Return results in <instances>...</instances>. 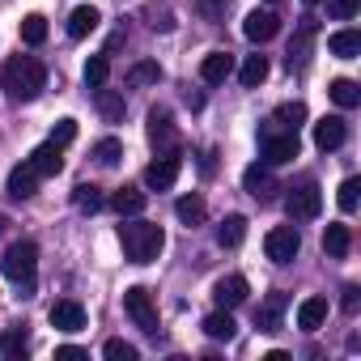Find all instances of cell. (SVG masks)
I'll list each match as a JSON object with an SVG mask.
<instances>
[{"label":"cell","instance_id":"20","mask_svg":"<svg viewBox=\"0 0 361 361\" xmlns=\"http://www.w3.org/2000/svg\"><path fill=\"white\" fill-rule=\"evenodd\" d=\"M327 51L340 56V60H357L361 56V35L357 30H336V35H327Z\"/></svg>","mask_w":361,"mask_h":361},{"label":"cell","instance_id":"3","mask_svg":"<svg viewBox=\"0 0 361 361\" xmlns=\"http://www.w3.org/2000/svg\"><path fill=\"white\" fill-rule=\"evenodd\" d=\"M0 272H5V276L22 289V298H30V293H35V276H39V247H35L30 238L13 243V247L5 251V259H0Z\"/></svg>","mask_w":361,"mask_h":361},{"label":"cell","instance_id":"25","mask_svg":"<svg viewBox=\"0 0 361 361\" xmlns=\"http://www.w3.org/2000/svg\"><path fill=\"white\" fill-rule=\"evenodd\" d=\"M327 94H331V102H336L340 111H353V106H361V85H357V81H348V77H336Z\"/></svg>","mask_w":361,"mask_h":361},{"label":"cell","instance_id":"9","mask_svg":"<svg viewBox=\"0 0 361 361\" xmlns=\"http://www.w3.org/2000/svg\"><path fill=\"white\" fill-rule=\"evenodd\" d=\"M149 140H153V149H161V153H174V145H178V132H174V119H170V111H161V106H153L149 111Z\"/></svg>","mask_w":361,"mask_h":361},{"label":"cell","instance_id":"32","mask_svg":"<svg viewBox=\"0 0 361 361\" xmlns=\"http://www.w3.org/2000/svg\"><path fill=\"white\" fill-rule=\"evenodd\" d=\"M157 81H161L157 60H140V64H132V68H128V85H157Z\"/></svg>","mask_w":361,"mask_h":361},{"label":"cell","instance_id":"46","mask_svg":"<svg viewBox=\"0 0 361 361\" xmlns=\"http://www.w3.org/2000/svg\"><path fill=\"white\" fill-rule=\"evenodd\" d=\"M209 5H213V0H209Z\"/></svg>","mask_w":361,"mask_h":361},{"label":"cell","instance_id":"14","mask_svg":"<svg viewBox=\"0 0 361 361\" xmlns=\"http://www.w3.org/2000/svg\"><path fill=\"white\" fill-rule=\"evenodd\" d=\"M47 319H51V327H60V331H81V327H85V306L73 302V298H64V302H56V306L47 310Z\"/></svg>","mask_w":361,"mask_h":361},{"label":"cell","instance_id":"18","mask_svg":"<svg viewBox=\"0 0 361 361\" xmlns=\"http://www.w3.org/2000/svg\"><path fill=\"white\" fill-rule=\"evenodd\" d=\"M94 106H98V115L106 119V123H123V111H128V102H123V94L119 90H94Z\"/></svg>","mask_w":361,"mask_h":361},{"label":"cell","instance_id":"28","mask_svg":"<svg viewBox=\"0 0 361 361\" xmlns=\"http://www.w3.org/2000/svg\"><path fill=\"white\" fill-rule=\"evenodd\" d=\"M272 123L285 128V132H298V128L306 123V106H302V102H285V106L272 111Z\"/></svg>","mask_w":361,"mask_h":361},{"label":"cell","instance_id":"12","mask_svg":"<svg viewBox=\"0 0 361 361\" xmlns=\"http://www.w3.org/2000/svg\"><path fill=\"white\" fill-rule=\"evenodd\" d=\"M344 140H348V128H344V119H340V115H323V119L314 123V145H319L323 153L340 149Z\"/></svg>","mask_w":361,"mask_h":361},{"label":"cell","instance_id":"33","mask_svg":"<svg viewBox=\"0 0 361 361\" xmlns=\"http://www.w3.org/2000/svg\"><path fill=\"white\" fill-rule=\"evenodd\" d=\"M90 157H94L98 166H106V170H111V166H119V157H123V145H119L115 136H106V140H98V145H94V153H90Z\"/></svg>","mask_w":361,"mask_h":361},{"label":"cell","instance_id":"45","mask_svg":"<svg viewBox=\"0 0 361 361\" xmlns=\"http://www.w3.org/2000/svg\"><path fill=\"white\" fill-rule=\"evenodd\" d=\"M306 5H319V0H306Z\"/></svg>","mask_w":361,"mask_h":361},{"label":"cell","instance_id":"31","mask_svg":"<svg viewBox=\"0 0 361 361\" xmlns=\"http://www.w3.org/2000/svg\"><path fill=\"white\" fill-rule=\"evenodd\" d=\"M43 39H47V18H43V13H26V18H22V43L39 47Z\"/></svg>","mask_w":361,"mask_h":361},{"label":"cell","instance_id":"40","mask_svg":"<svg viewBox=\"0 0 361 361\" xmlns=\"http://www.w3.org/2000/svg\"><path fill=\"white\" fill-rule=\"evenodd\" d=\"M51 140H56L60 149H64V145H73V140H77V119H60V123L51 128Z\"/></svg>","mask_w":361,"mask_h":361},{"label":"cell","instance_id":"39","mask_svg":"<svg viewBox=\"0 0 361 361\" xmlns=\"http://www.w3.org/2000/svg\"><path fill=\"white\" fill-rule=\"evenodd\" d=\"M145 18H149V30H174V18H170V9H157V5H149V9H145Z\"/></svg>","mask_w":361,"mask_h":361},{"label":"cell","instance_id":"17","mask_svg":"<svg viewBox=\"0 0 361 361\" xmlns=\"http://www.w3.org/2000/svg\"><path fill=\"white\" fill-rule=\"evenodd\" d=\"M230 73H234V56H230V51H209V56L200 60V77H204L209 85H221Z\"/></svg>","mask_w":361,"mask_h":361},{"label":"cell","instance_id":"22","mask_svg":"<svg viewBox=\"0 0 361 361\" xmlns=\"http://www.w3.org/2000/svg\"><path fill=\"white\" fill-rule=\"evenodd\" d=\"M323 319H327V298H306V302L298 306V327H302V331H319Z\"/></svg>","mask_w":361,"mask_h":361},{"label":"cell","instance_id":"4","mask_svg":"<svg viewBox=\"0 0 361 361\" xmlns=\"http://www.w3.org/2000/svg\"><path fill=\"white\" fill-rule=\"evenodd\" d=\"M285 213H289L293 221H314V217L323 213V192H319V183H314V178H302L298 188H289Z\"/></svg>","mask_w":361,"mask_h":361},{"label":"cell","instance_id":"43","mask_svg":"<svg viewBox=\"0 0 361 361\" xmlns=\"http://www.w3.org/2000/svg\"><path fill=\"white\" fill-rule=\"evenodd\" d=\"M56 357L73 361V357H85V348H77V344H60V348H56Z\"/></svg>","mask_w":361,"mask_h":361},{"label":"cell","instance_id":"7","mask_svg":"<svg viewBox=\"0 0 361 361\" xmlns=\"http://www.w3.org/2000/svg\"><path fill=\"white\" fill-rule=\"evenodd\" d=\"M259 153H264L268 166H285V161H293V157H298V132H268L264 145H259Z\"/></svg>","mask_w":361,"mask_h":361},{"label":"cell","instance_id":"2","mask_svg":"<svg viewBox=\"0 0 361 361\" xmlns=\"http://www.w3.org/2000/svg\"><path fill=\"white\" fill-rule=\"evenodd\" d=\"M119 247H123L128 264H153L161 255V247H166V234H161V226L132 217V221L119 226Z\"/></svg>","mask_w":361,"mask_h":361},{"label":"cell","instance_id":"10","mask_svg":"<svg viewBox=\"0 0 361 361\" xmlns=\"http://www.w3.org/2000/svg\"><path fill=\"white\" fill-rule=\"evenodd\" d=\"M243 188H247V196H255V200H264V204H268V200H272V192H276L272 166H268V161H264V166H259V161H255V166H247V170H243Z\"/></svg>","mask_w":361,"mask_h":361},{"label":"cell","instance_id":"15","mask_svg":"<svg viewBox=\"0 0 361 361\" xmlns=\"http://www.w3.org/2000/svg\"><path fill=\"white\" fill-rule=\"evenodd\" d=\"M35 188H39V170H35L30 161H22V166H13V170H9L5 192H9L13 200H30V196H35Z\"/></svg>","mask_w":361,"mask_h":361},{"label":"cell","instance_id":"37","mask_svg":"<svg viewBox=\"0 0 361 361\" xmlns=\"http://www.w3.org/2000/svg\"><path fill=\"white\" fill-rule=\"evenodd\" d=\"M357 192H361V183H357V178H344V183H340V196H336L340 213H353V209H357Z\"/></svg>","mask_w":361,"mask_h":361},{"label":"cell","instance_id":"34","mask_svg":"<svg viewBox=\"0 0 361 361\" xmlns=\"http://www.w3.org/2000/svg\"><path fill=\"white\" fill-rule=\"evenodd\" d=\"M73 204H77L81 213H98V209L106 204V196H102V192H98L94 183H81V188L73 192Z\"/></svg>","mask_w":361,"mask_h":361},{"label":"cell","instance_id":"41","mask_svg":"<svg viewBox=\"0 0 361 361\" xmlns=\"http://www.w3.org/2000/svg\"><path fill=\"white\" fill-rule=\"evenodd\" d=\"M340 310H344V314H357V310H361V289H357V285H344V298H340Z\"/></svg>","mask_w":361,"mask_h":361},{"label":"cell","instance_id":"23","mask_svg":"<svg viewBox=\"0 0 361 361\" xmlns=\"http://www.w3.org/2000/svg\"><path fill=\"white\" fill-rule=\"evenodd\" d=\"M200 327H204V336H209V340H234V336H238V323H234V314H230V310H213Z\"/></svg>","mask_w":361,"mask_h":361},{"label":"cell","instance_id":"29","mask_svg":"<svg viewBox=\"0 0 361 361\" xmlns=\"http://www.w3.org/2000/svg\"><path fill=\"white\" fill-rule=\"evenodd\" d=\"M243 238H247V217L234 213V217H226V221L217 226V243H221V247H238Z\"/></svg>","mask_w":361,"mask_h":361},{"label":"cell","instance_id":"35","mask_svg":"<svg viewBox=\"0 0 361 361\" xmlns=\"http://www.w3.org/2000/svg\"><path fill=\"white\" fill-rule=\"evenodd\" d=\"M30 353V340L22 336V331H5L0 336V357H9V361H22Z\"/></svg>","mask_w":361,"mask_h":361},{"label":"cell","instance_id":"27","mask_svg":"<svg viewBox=\"0 0 361 361\" xmlns=\"http://www.w3.org/2000/svg\"><path fill=\"white\" fill-rule=\"evenodd\" d=\"M174 213H178V221L183 226H204V217H209V204L200 200V196H183L174 204Z\"/></svg>","mask_w":361,"mask_h":361},{"label":"cell","instance_id":"16","mask_svg":"<svg viewBox=\"0 0 361 361\" xmlns=\"http://www.w3.org/2000/svg\"><path fill=\"white\" fill-rule=\"evenodd\" d=\"M26 161L39 170V178H47V174H60V170H64V153H60V145H56V140L39 145V149H35Z\"/></svg>","mask_w":361,"mask_h":361},{"label":"cell","instance_id":"13","mask_svg":"<svg viewBox=\"0 0 361 361\" xmlns=\"http://www.w3.org/2000/svg\"><path fill=\"white\" fill-rule=\"evenodd\" d=\"M247 293H251V289H247V276H238V272H234V276H221V281L213 285V298H217V306H221V310L243 306V302H247Z\"/></svg>","mask_w":361,"mask_h":361},{"label":"cell","instance_id":"1","mask_svg":"<svg viewBox=\"0 0 361 361\" xmlns=\"http://www.w3.org/2000/svg\"><path fill=\"white\" fill-rule=\"evenodd\" d=\"M0 85H5V94L13 102H35L43 94V85H47V68L39 60H30V56H13L5 64V73H0Z\"/></svg>","mask_w":361,"mask_h":361},{"label":"cell","instance_id":"38","mask_svg":"<svg viewBox=\"0 0 361 361\" xmlns=\"http://www.w3.org/2000/svg\"><path fill=\"white\" fill-rule=\"evenodd\" d=\"M111 361H136V344H128V340H106V348H102Z\"/></svg>","mask_w":361,"mask_h":361},{"label":"cell","instance_id":"11","mask_svg":"<svg viewBox=\"0 0 361 361\" xmlns=\"http://www.w3.org/2000/svg\"><path fill=\"white\" fill-rule=\"evenodd\" d=\"M276 30H281V18L272 9H251L247 22H243V35L251 43H268V39H276Z\"/></svg>","mask_w":361,"mask_h":361},{"label":"cell","instance_id":"19","mask_svg":"<svg viewBox=\"0 0 361 361\" xmlns=\"http://www.w3.org/2000/svg\"><path fill=\"white\" fill-rule=\"evenodd\" d=\"M285 306H289V293H268V302L259 306V331H281V314H285Z\"/></svg>","mask_w":361,"mask_h":361},{"label":"cell","instance_id":"42","mask_svg":"<svg viewBox=\"0 0 361 361\" xmlns=\"http://www.w3.org/2000/svg\"><path fill=\"white\" fill-rule=\"evenodd\" d=\"M357 13V0H331V18H340V22H348Z\"/></svg>","mask_w":361,"mask_h":361},{"label":"cell","instance_id":"24","mask_svg":"<svg viewBox=\"0 0 361 361\" xmlns=\"http://www.w3.org/2000/svg\"><path fill=\"white\" fill-rule=\"evenodd\" d=\"M98 22H102V18H98L94 5H77V9L68 13V35H73V39H85L90 30H98Z\"/></svg>","mask_w":361,"mask_h":361},{"label":"cell","instance_id":"21","mask_svg":"<svg viewBox=\"0 0 361 361\" xmlns=\"http://www.w3.org/2000/svg\"><path fill=\"white\" fill-rule=\"evenodd\" d=\"M348 247H353V234H348V226L331 221V226L323 230V251H327L331 259H344V255H348Z\"/></svg>","mask_w":361,"mask_h":361},{"label":"cell","instance_id":"26","mask_svg":"<svg viewBox=\"0 0 361 361\" xmlns=\"http://www.w3.org/2000/svg\"><path fill=\"white\" fill-rule=\"evenodd\" d=\"M111 209H115L119 217H140V213H145V192H136V188H119V192L111 196Z\"/></svg>","mask_w":361,"mask_h":361},{"label":"cell","instance_id":"8","mask_svg":"<svg viewBox=\"0 0 361 361\" xmlns=\"http://www.w3.org/2000/svg\"><path fill=\"white\" fill-rule=\"evenodd\" d=\"M178 153H161L157 161H149V170H145V188H153V192H170L174 188V178H178Z\"/></svg>","mask_w":361,"mask_h":361},{"label":"cell","instance_id":"44","mask_svg":"<svg viewBox=\"0 0 361 361\" xmlns=\"http://www.w3.org/2000/svg\"><path fill=\"white\" fill-rule=\"evenodd\" d=\"M5 226H9V221H5V217H0V230H5Z\"/></svg>","mask_w":361,"mask_h":361},{"label":"cell","instance_id":"30","mask_svg":"<svg viewBox=\"0 0 361 361\" xmlns=\"http://www.w3.org/2000/svg\"><path fill=\"white\" fill-rule=\"evenodd\" d=\"M243 85L247 90H255V85H264L268 81V56H247V64H243Z\"/></svg>","mask_w":361,"mask_h":361},{"label":"cell","instance_id":"36","mask_svg":"<svg viewBox=\"0 0 361 361\" xmlns=\"http://www.w3.org/2000/svg\"><path fill=\"white\" fill-rule=\"evenodd\" d=\"M106 77H111V60L106 56H90L85 60V85L98 90V85H106Z\"/></svg>","mask_w":361,"mask_h":361},{"label":"cell","instance_id":"6","mask_svg":"<svg viewBox=\"0 0 361 361\" xmlns=\"http://www.w3.org/2000/svg\"><path fill=\"white\" fill-rule=\"evenodd\" d=\"M298 251H302V238H298L293 226H276V230H268V238H264V255H268L272 264H293Z\"/></svg>","mask_w":361,"mask_h":361},{"label":"cell","instance_id":"5","mask_svg":"<svg viewBox=\"0 0 361 361\" xmlns=\"http://www.w3.org/2000/svg\"><path fill=\"white\" fill-rule=\"evenodd\" d=\"M123 310L132 314V323L140 327V331H157V306H153V298H149V289L145 285H132V289H123Z\"/></svg>","mask_w":361,"mask_h":361}]
</instances>
